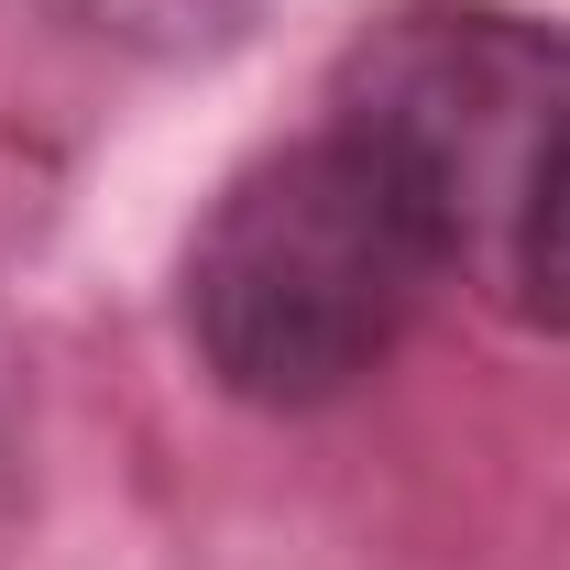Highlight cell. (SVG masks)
I'll return each instance as SVG.
<instances>
[{"label": "cell", "instance_id": "1", "mask_svg": "<svg viewBox=\"0 0 570 570\" xmlns=\"http://www.w3.org/2000/svg\"><path fill=\"white\" fill-rule=\"evenodd\" d=\"M330 132L494 318L570 341V33L504 0H395L330 67Z\"/></svg>", "mask_w": 570, "mask_h": 570}, {"label": "cell", "instance_id": "2", "mask_svg": "<svg viewBox=\"0 0 570 570\" xmlns=\"http://www.w3.org/2000/svg\"><path fill=\"white\" fill-rule=\"evenodd\" d=\"M428 285H439V264H428L417 219L318 121L307 142L253 154L219 187V209L198 219L187 352L219 395H242L264 417H307V406H341L362 373L395 362Z\"/></svg>", "mask_w": 570, "mask_h": 570}, {"label": "cell", "instance_id": "3", "mask_svg": "<svg viewBox=\"0 0 570 570\" xmlns=\"http://www.w3.org/2000/svg\"><path fill=\"white\" fill-rule=\"evenodd\" d=\"M45 11H67L88 33H121V45H209V33H230L242 0H45Z\"/></svg>", "mask_w": 570, "mask_h": 570}, {"label": "cell", "instance_id": "4", "mask_svg": "<svg viewBox=\"0 0 570 570\" xmlns=\"http://www.w3.org/2000/svg\"><path fill=\"white\" fill-rule=\"evenodd\" d=\"M0 472H11V417H0Z\"/></svg>", "mask_w": 570, "mask_h": 570}]
</instances>
